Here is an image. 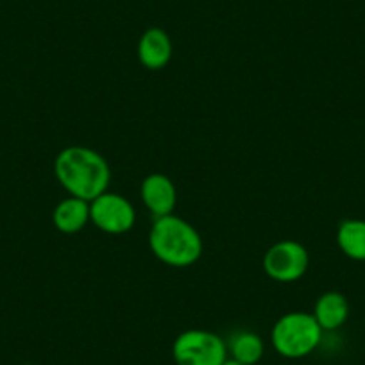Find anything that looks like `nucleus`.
Returning <instances> with one entry per match:
<instances>
[{
  "label": "nucleus",
  "mask_w": 365,
  "mask_h": 365,
  "mask_svg": "<svg viewBox=\"0 0 365 365\" xmlns=\"http://www.w3.org/2000/svg\"><path fill=\"white\" fill-rule=\"evenodd\" d=\"M310 255L296 240L276 242L263 255V270L270 279L279 283L297 282L307 274Z\"/></svg>",
  "instance_id": "5"
},
{
  "label": "nucleus",
  "mask_w": 365,
  "mask_h": 365,
  "mask_svg": "<svg viewBox=\"0 0 365 365\" xmlns=\"http://www.w3.org/2000/svg\"><path fill=\"white\" fill-rule=\"evenodd\" d=\"M314 317L322 331H335L346 324L349 317V303L340 292H326L317 299L314 308Z\"/></svg>",
  "instance_id": "10"
},
{
  "label": "nucleus",
  "mask_w": 365,
  "mask_h": 365,
  "mask_svg": "<svg viewBox=\"0 0 365 365\" xmlns=\"http://www.w3.org/2000/svg\"><path fill=\"white\" fill-rule=\"evenodd\" d=\"M142 194L143 205L147 206L154 217L170 215L175 208L178 201V192H175L174 182L165 174H149L142 181Z\"/></svg>",
  "instance_id": "7"
},
{
  "label": "nucleus",
  "mask_w": 365,
  "mask_h": 365,
  "mask_svg": "<svg viewBox=\"0 0 365 365\" xmlns=\"http://www.w3.org/2000/svg\"><path fill=\"white\" fill-rule=\"evenodd\" d=\"M138 59L145 68L160 70L172 59V40L167 31L150 27L138 41Z\"/></svg>",
  "instance_id": "8"
},
{
  "label": "nucleus",
  "mask_w": 365,
  "mask_h": 365,
  "mask_svg": "<svg viewBox=\"0 0 365 365\" xmlns=\"http://www.w3.org/2000/svg\"><path fill=\"white\" fill-rule=\"evenodd\" d=\"M56 230L65 235H76L90 222V202L79 197L63 199L52 213Z\"/></svg>",
  "instance_id": "9"
},
{
  "label": "nucleus",
  "mask_w": 365,
  "mask_h": 365,
  "mask_svg": "<svg viewBox=\"0 0 365 365\" xmlns=\"http://www.w3.org/2000/svg\"><path fill=\"white\" fill-rule=\"evenodd\" d=\"M222 365H242V364H238V361H235V360H231V358H227V360L224 361Z\"/></svg>",
  "instance_id": "13"
},
{
  "label": "nucleus",
  "mask_w": 365,
  "mask_h": 365,
  "mask_svg": "<svg viewBox=\"0 0 365 365\" xmlns=\"http://www.w3.org/2000/svg\"><path fill=\"white\" fill-rule=\"evenodd\" d=\"M90 220L104 233L122 235L135 226L136 212L124 195L104 192L90 202Z\"/></svg>",
  "instance_id": "6"
},
{
  "label": "nucleus",
  "mask_w": 365,
  "mask_h": 365,
  "mask_svg": "<svg viewBox=\"0 0 365 365\" xmlns=\"http://www.w3.org/2000/svg\"><path fill=\"white\" fill-rule=\"evenodd\" d=\"M322 328L308 312H290L279 317L270 333L274 351L283 358L297 360L314 353L322 340Z\"/></svg>",
  "instance_id": "3"
},
{
  "label": "nucleus",
  "mask_w": 365,
  "mask_h": 365,
  "mask_svg": "<svg viewBox=\"0 0 365 365\" xmlns=\"http://www.w3.org/2000/svg\"><path fill=\"white\" fill-rule=\"evenodd\" d=\"M149 245L154 256L170 267L194 265L202 255L199 231L174 213L158 217L150 227Z\"/></svg>",
  "instance_id": "2"
},
{
  "label": "nucleus",
  "mask_w": 365,
  "mask_h": 365,
  "mask_svg": "<svg viewBox=\"0 0 365 365\" xmlns=\"http://www.w3.org/2000/svg\"><path fill=\"white\" fill-rule=\"evenodd\" d=\"M226 344L227 358L242 365H256L265 353V344L255 331H237Z\"/></svg>",
  "instance_id": "11"
},
{
  "label": "nucleus",
  "mask_w": 365,
  "mask_h": 365,
  "mask_svg": "<svg viewBox=\"0 0 365 365\" xmlns=\"http://www.w3.org/2000/svg\"><path fill=\"white\" fill-rule=\"evenodd\" d=\"M336 244L347 258L365 262V220H344L336 231Z\"/></svg>",
  "instance_id": "12"
},
{
  "label": "nucleus",
  "mask_w": 365,
  "mask_h": 365,
  "mask_svg": "<svg viewBox=\"0 0 365 365\" xmlns=\"http://www.w3.org/2000/svg\"><path fill=\"white\" fill-rule=\"evenodd\" d=\"M54 174L70 195L88 202L108 192L111 181V168L103 154L83 145L63 149L54 160Z\"/></svg>",
  "instance_id": "1"
},
{
  "label": "nucleus",
  "mask_w": 365,
  "mask_h": 365,
  "mask_svg": "<svg viewBox=\"0 0 365 365\" xmlns=\"http://www.w3.org/2000/svg\"><path fill=\"white\" fill-rule=\"evenodd\" d=\"M175 365H222L227 360V344L208 329H187L172 344Z\"/></svg>",
  "instance_id": "4"
}]
</instances>
